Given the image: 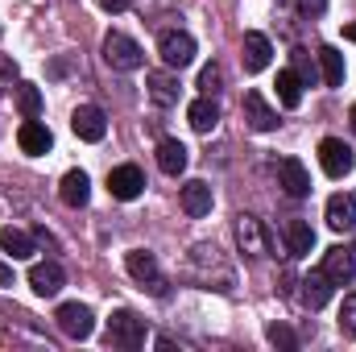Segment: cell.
I'll return each mask as SVG.
<instances>
[{"label":"cell","instance_id":"6da1fadb","mask_svg":"<svg viewBox=\"0 0 356 352\" xmlns=\"http://www.w3.org/2000/svg\"><path fill=\"white\" fill-rule=\"evenodd\" d=\"M108 344L116 349H141L145 344V319L133 311H112L108 319Z\"/></svg>","mask_w":356,"mask_h":352},{"label":"cell","instance_id":"7a4b0ae2","mask_svg":"<svg viewBox=\"0 0 356 352\" xmlns=\"http://www.w3.org/2000/svg\"><path fill=\"white\" fill-rule=\"evenodd\" d=\"M124 269H129V278L141 282L149 294H166V278H162V269H158V257H154V253H145V249L124 253Z\"/></svg>","mask_w":356,"mask_h":352},{"label":"cell","instance_id":"3957f363","mask_svg":"<svg viewBox=\"0 0 356 352\" xmlns=\"http://www.w3.org/2000/svg\"><path fill=\"white\" fill-rule=\"evenodd\" d=\"M158 54H162V63H166L170 71H182V67L195 63V38L182 33V29H166V33L158 38Z\"/></svg>","mask_w":356,"mask_h":352},{"label":"cell","instance_id":"277c9868","mask_svg":"<svg viewBox=\"0 0 356 352\" xmlns=\"http://www.w3.org/2000/svg\"><path fill=\"white\" fill-rule=\"evenodd\" d=\"M104 63L112 71H137L141 67V46L129 33H108L104 38Z\"/></svg>","mask_w":356,"mask_h":352},{"label":"cell","instance_id":"5b68a950","mask_svg":"<svg viewBox=\"0 0 356 352\" xmlns=\"http://www.w3.org/2000/svg\"><path fill=\"white\" fill-rule=\"evenodd\" d=\"M319 166H323V175L327 178L353 175V166H356L353 145H344L340 137H323V141H319Z\"/></svg>","mask_w":356,"mask_h":352},{"label":"cell","instance_id":"8992f818","mask_svg":"<svg viewBox=\"0 0 356 352\" xmlns=\"http://www.w3.org/2000/svg\"><path fill=\"white\" fill-rule=\"evenodd\" d=\"M54 319H58V328L71 340H88L91 332H95V315H91V307H83V303H63L54 311Z\"/></svg>","mask_w":356,"mask_h":352},{"label":"cell","instance_id":"52a82bcc","mask_svg":"<svg viewBox=\"0 0 356 352\" xmlns=\"http://www.w3.org/2000/svg\"><path fill=\"white\" fill-rule=\"evenodd\" d=\"M71 129H75L79 141H104L108 120H104V112H99L95 104H79V108L71 112Z\"/></svg>","mask_w":356,"mask_h":352},{"label":"cell","instance_id":"ba28073f","mask_svg":"<svg viewBox=\"0 0 356 352\" xmlns=\"http://www.w3.org/2000/svg\"><path fill=\"white\" fill-rule=\"evenodd\" d=\"M236 241H241V253L245 257H266L269 253V237H266V228H261L257 216H241L236 220Z\"/></svg>","mask_w":356,"mask_h":352},{"label":"cell","instance_id":"9c48e42d","mask_svg":"<svg viewBox=\"0 0 356 352\" xmlns=\"http://www.w3.org/2000/svg\"><path fill=\"white\" fill-rule=\"evenodd\" d=\"M241 112H245L249 129H257V133L277 129V112L266 104V95H261V91H245V99H241Z\"/></svg>","mask_w":356,"mask_h":352},{"label":"cell","instance_id":"30bf717a","mask_svg":"<svg viewBox=\"0 0 356 352\" xmlns=\"http://www.w3.org/2000/svg\"><path fill=\"white\" fill-rule=\"evenodd\" d=\"M323 273L332 278V286H348V282L356 278V253L344 249V245L327 249V253H323Z\"/></svg>","mask_w":356,"mask_h":352},{"label":"cell","instance_id":"8fae6325","mask_svg":"<svg viewBox=\"0 0 356 352\" xmlns=\"http://www.w3.org/2000/svg\"><path fill=\"white\" fill-rule=\"evenodd\" d=\"M108 191H112V199H137L141 191H145V175H141V166H116L112 175H108Z\"/></svg>","mask_w":356,"mask_h":352},{"label":"cell","instance_id":"7c38bea8","mask_svg":"<svg viewBox=\"0 0 356 352\" xmlns=\"http://www.w3.org/2000/svg\"><path fill=\"white\" fill-rule=\"evenodd\" d=\"M63 282H67V273H63V265H58V262H38V265H29V286H33L42 298L58 294V290H63Z\"/></svg>","mask_w":356,"mask_h":352},{"label":"cell","instance_id":"4fadbf2b","mask_svg":"<svg viewBox=\"0 0 356 352\" xmlns=\"http://www.w3.org/2000/svg\"><path fill=\"white\" fill-rule=\"evenodd\" d=\"M327 228H332V232L356 228V199L348 191H336V195L327 199Z\"/></svg>","mask_w":356,"mask_h":352},{"label":"cell","instance_id":"5bb4252c","mask_svg":"<svg viewBox=\"0 0 356 352\" xmlns=\"http://www.w3.org/2000/svg\"><path fill=\"white\" fill-rule=\"evenodd\" d=\"M277 182H282L286 195H294V199L311 195V175H307V166H302L298 158H282V162H277Z\"/></svg>","mask_w":356,"mask_h":352},{"label":"cell","instance_id":"9a60e30c","mask_svg":"<svg viewBox=\"0 0 356 352\" xmlns=\"http://www.w3.org/2000/svg\"><path fill=\"white\" fill-rule=\"evenodd\" d=\"M17 141H21V150H25L29 158H42V154H50V145H54V137H50V129H46L42 120H25L21 133H17Z\"/></svg>","mask_w":356,"mask_h":352},{"label":"cell","instance_id":"2e32d148","mask_svg":"<svg viewBox=\"0 0 356 352\" xmlns=\"http://www.w3.org/2000/svg\"><path fill=\"white\" fill-rule=\"evenodd\" d=\"M269 54H273L269 38L257 33V29H249V33H245V71H249V75H261L269 67Z\"/></svg>","mask_w":356,"mask_h":352},{"label":"cell","instance_id":"e0dca14e","mask_svg":"<svg viewBox=\"0 0 356 352\" xmlns=\"http://www.w3.org/2000/svg\"><path fill=\"white\" fill-rule=\"evenodd\" d=\"M58 195H63V203L67 207H83L91 199V178L88 170H67L63 182H58Z\"/></svg>","mask_w":356,"mask_h":352},{"label":"cell","instance_id":"ac0fdd59","mask_svg":"<svg viewBox=\"0 0 356 352\" xmlns=\"http://www.w3.org/2000/svg\"><path fill=\"white\" fill-rule=\"evenodd\" d=\"M178 199H182V211H186V216H195V220L211 211V186H207L203 178H191V182L182 186V195H178Z\"/></svg>","mask_w":356,"mask_h":352},{"label":"cell","instance_id":"d6986e66","mask_svg":"<svg viewBox=\"0 0 356 352\" xmlns=\"http://www.w3.org/2000/svg\"><path fill=\"white\" fill-rule=\"evenodd\" d=\"M332 278L323 273V269H315V273H307L302 278V307H311V311H319V307H327V298H332Z\"/></svg>","mask_w":356,"mask_h":352},{"label":"cell","instance_id":"ffe728a7","mask_svg":"<svg viewBox=\"0 0 356 352\" xmlns=\"http://www.w3.org/2000/svg\"><path fill=\"white\" fill-rule=\"evenodd\" d=\"M186 162H191V154H186V145L175 141V137H166V141H158V166H162V175L178 178L186 170Z\"/></svg>","mask_w":356,"mask_h":352},{"label":"cell","instance_id":"44dd1931","mask_svg":"<svg viewBox=\"0 0 356 352\" xmlns=\"http://www.w3.org/2000/svg\"><path fill=\"white\" fill-rule=\"evenodd\" d=\"M186 120H191L195 133H211V129L220 125V104H216L211 95H199V99L186 108Z\"/></svg>","mask_w":356,"mask_h":352},{"label":"cell","instance_id":"7402d4cb","mask_svg":"<svg viewBox=\"0 0 356 352\" xmlns=\"http://www.w3.org/2000/svg\"><path fill=\"white\" fill-rule=\"evenodd\" d=\"M145 83H149V99L158 104V108H175L178 104V79L170 71H154V75H145Z\"/></svg>","mask_w":356,"mask_h":352},{"label":"cell","instance_id":"603a6c76","mask_svg":"<svg viewBox=\"0 0 356 352\" xmlns=\"http://www.w3.org/2000/svg\"><path fill=\"white\" fill-rule=\"evenodd\" d=\"M0 253H8L13 262H29L33 257V237L8 224V228H0Z\"/></svg>","mask_w":356,"mask_h":352},{"label":"cell","instance_id":"cb8c5ba5","mask_svg":"<svg viewBox=\"0 0 356 352\" xmlns=\"http://www.w3.org/2000/svg\"><path fill=\"white\" fill-rule=\"evenodd\" d=\"M286 249H290V257H307L315 249V228L307 220H290L286 224Z\"/></svg>","mask_w":356,"mask_h":352},{"label":"cell","instance_id":"d4e9b609","mask_svg":"<svg viewBox=\"0 0 356 352\" xmlns=\"http://www.w3.org/2000/svg\"><path fill=\"white\" fill-rule=\"evenodd\" d=\"M319 67H323V83H327V88H344L348 67H344V54H340L336 46H323V50H319Z\"/></svg>","mask_w":356,"mask_h":352},{"label":"cell","instance_id":"484cf974","mask_svg":"<svg viewBox=\"0 0 356 352\" xmlns=\"http://www.w3.org/2000/svg\"><path fill=\"white\" fill-rule=\"evenodd\" d=\"M277 99H282V108H298L302 104V79L294 71H277Z\"/></svg>","mask_w":356,"mask_h":352},{"label":"cell","instance_id":"4316f807","mask_svg":"<svg viewBox=\"0 0 356 352\" xmlns=\"http://www.w3.org/2000/svg\"><path fill=\"white\" fill-rule=\"evenodd\" d=\"M17 108H21L25 120H38V116H42V91L33 88V83H21V91H17Z\"/></svg>","mask_w":356,"mask_h":352},{"label":"cell","instance_id":"83f0119b","mask_svg":"<svg viewBox=\"0 0 356 352\" xmlns=\"http://www.w3.org/2000/svg\"><path fill=\"white\" fill-rule=\"evenodd\" d=\"M290 58H294V67H290V71H294V75L302 79V88H315V83H319V71H315V58H311L307 50H294Z\"/></svg>","mask_w":356,"mask_h":352},{"label":"cell","instance_id":"f1b7e54d","mask_svg":"<svg viewBox=\"0 0 356 352\" xmlns=\"http://www.w3.org/2000/svg\"><path fill=\"white\" fill-rule=\"evenodd\" d=\"M266 336H269V344H273V349H286V352L298 349V336H294V332H290L286 323H269Z\"/></svg>","mask_w":356,"mask_h":352},{"label":"cell","instance_id":"f546056e","mask_svg":"<svg viewBox=\"0 0 356 352\" xmlns=\"http://www.w3.org/2000/svg\"><path fill=\"white\" fill-rule=\"evenodd\" d=\"M220 83H224V71H220L216 63H207V67L199 71V91H203V95H216Z\"/></svg>","mask_w":356,"mask_h":352},{"label":"cell","instance_id":"4dcf8cb0","mask_svg":"<svg viewBox=\"0 0 356 352\" xmlns=\"http://www.w3.org/2000/svg\"><path fill=\"white\" fill-rule=\"evenodd\" d=\"M340 328H344L348 336H356V290L344 298V307H340Z\"/></svg>","mask_w":356,"mask_h":352},{"label":"cell","instance_id":"1f68e13d","mask_svg":"<svg viewBox=\"0 0 356 352\" xmlns=\"http://www.w3.org/2000/svg\"><path fill=\"white\" fill-rule=\"evenodd\" d=\"M294 4H298L302 17H323L327 13V0H294Z\"/></svg>","mask_w":356,"mask_h":352},{"label":"cell","instance_id":"d6a6232c","mask_svg":"<svg viewBox=\"0 0 356 352\" xmlns=\"http://www.w3.org/2000/svg\"><path fill=\"white\" fill-rule=\"evenodd\" d=\"M8 79H17V67H13L8 58H0V91L8 88Z\"/></svg>","mask_w":356,"mask_h":352},{"label":"cell","instance_id":"836d02e7","mask_svg":"<svg viewBox=\"0 0 356 352\" xmlns=\"http://www.w3.org/2000/svg\"><path fill=\"white\" fill-rule=\"evenodd\" d=\"M0 286H13V265L0 257Z\"/></svg>","mask_w":356,"mask_h":352},{"label":"cell","instance_id":"e575fe53","mask_svg":"<svg viewBox=\"0 0 356 352\" xmlns=\"http://www.w3.org/2000/svg\"><path fill=\"white\" fill-rule=\"evenodd\" d=\"M99 4H104L108 13H124V8H129V0H99Z\"/></svg>","mask_w":356,"mask_h":352},{"label":"cell","instance_id":"d590c367","mask_svg":"<svg viewBox=\"0 0 356 352\" xmlns=\"http://www.w3.org/2000/svg\"><path fill=\"white\" fill-rule=\"evenodd\" d=\"M344 38H348V42H356V21H353V25H344Z\"/></svg>","mask_w":356,"mask_h":352},{"label":"cell","instance_id":"8d00e7d4","mask_svg":"<svg viewBox=\"0 0 356 352\" xmlns=\"http://www.w3.org/2000/svg\"><path fill=\"white\" fill-rule=\"evenodd\" d=\"M348 120H353V133H356V104H353V116H348Z\"/></svg>","mask_w":356,"mask_h":352}]
</instances>
